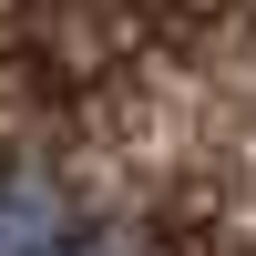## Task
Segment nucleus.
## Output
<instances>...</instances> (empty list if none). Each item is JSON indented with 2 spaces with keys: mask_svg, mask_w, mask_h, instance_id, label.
Here are the masks:
<instances>
[{
  "mask_svg": "<svg viewBox=\"0 0 256 256\" xmlns=\"http://www.w3.org/2000/svg\"><path fill=\"white\" fill-rule=\"evenodd\" d=\"M82 226H72V205L52 195V184H31V174H0V256H62Z\"/></svg>",
  "mask_w": 256,
  "mask_h": 256,
  "instance_id": "nucleus-1",
  "label": "nucleus"
},
{
  "mask_svg": "<svg viewBox=\"0 0 256 256\" xmlns=\"http://www.w3.org/2000/svg\"><path fill=\"white\" fill-rule=\"evenodd\" d=\"M62 256H113V246H92V236H72V246H62Z\"/></svg>",
  "mask_w": 256,
  "mask_h": 256,
  "instance_id": "nucleus-2",
  "label": "nucleus"
}]
</instances>
